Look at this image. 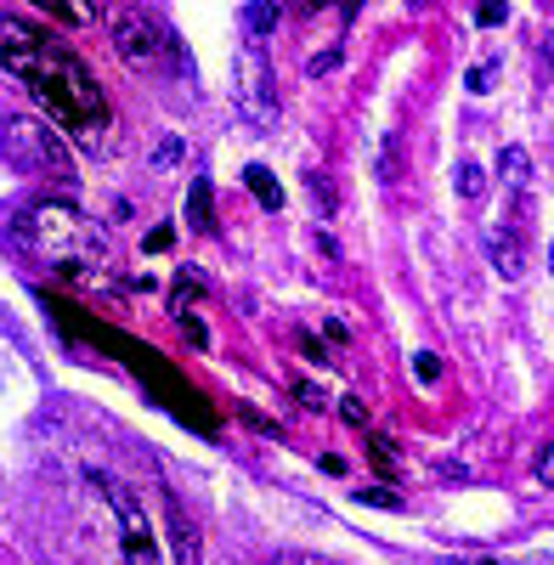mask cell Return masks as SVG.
<instances>
[{"mask_svg":"<svg viewBox=\"0 0 554 565\" xmlns=\"http://www.w3.org/2000/svg\"><path fill=\"white\" fill-rule=\"evenodd\" d=\"M0 63H7L34 90V103L68 136H79L85 148H97L108 136V97H103L97 74L79 63L74 45H63L57 34H45L29 18H0Z\"/></svg>","mask_w":554,"mask_h":565,"instance_id":"6da1fadb","label":"cell"},{"mask_svg":"<svg viewBox=\"0 0 554 565\" xmlns=\"http://www.w3.org/2000/svg\"><path fill=\"white\" fill-rule=\"evenodd\" d=\"M18 238L29 244V255H40L45 266H57L63 277H90V271H103V260H108L103 226L90 215H79L74 204H63V199H34L18 215Z\"/></svg>","mask_w":554,"mask_h":565,"instance_id":"7a4b0ae2","label":"cell"},{"mask_svg":"<svg viewBox=\"0 0 554 565\" xmlns=\"http://www.w3.org/2000/svg\"><path fill=\"white\" fill-rule=\"evenodd\" d=\"M90 487H97V492L108 498V514H114V526H119L125 565H164V554H159V537H153V521H148L142 498H136L130 487H119V481H103V476H90Z\"/></svg>","mask_w":554,"mask_h":565,"instance_id":"3957f363","label":"cell"},{"mask_svg":"<svg viewBox=\"0 0 554 565\" xmlns=\"http://www.w3.org/2000/svg\"><path fill=\"white\" fill-rule=\"evenodd\" d=\"M0 148H7V159L29 175H63L68 170V141L52 130V125H40V119H7V136H0Z\"/></svg>","mask_w":554,"mask_h":565,"instance_id":"277c9868","label":"cell"},{"mask_svg":"<svg viewBox=\"0 0 554 565\" xmlns=\"http://www.w3.org/2000/svg\"><path fill=\"white\" fill-rule=\"evenodd\" d=\"M108 40H114L119 63L142 68V74L159 68L164 52H170V29H164L148 7H125V12H114V18H108Z\"/></svg>","mask_w":554,"mask_h":565,"instance_id":"5b68a950","label":"cell"},{"mask_svg":"<svg viewBox=\"0 0 554 565\" xmlns=\"http://www.w3.org/2000/svg\"><path fill=\"white\" fill-rule=\"evenodd\" d=\"M233 97H238V114L255 125V130H271L277 125V90H271V63L260 45H244L238 63H233Z\"/></svg>","mask_w":554,"mask_h":565,"instance_id":"8992f818","label":"cell"},{"mask_svg":"<svg viewBox=\"0 0 554 565\" xmlns=\"http://www.w3.org/2000/svg\"><path fill=\"white\" fill-rule=\"evenodd\" d=\"M481 249H487V260L498 266L503 282H521V277H526V249L515 244V226H510V221L487 226V232H481Z\"/></svg>","mask_w":554,"mask_h":565,"instance_id":"52a82bcc","label":"cell"},{"mask_svg":"<svg viewBox=\"0 0 554 565\" xmlns=\"http://www.w3.org/2000/svg\"><path fill=\"white\" fill-rule=\"evenodd\" d=\"M164 526H170V554H175V565H199L204 554H199V532H193V521L181 514V503L164 492Z\"/></svg>","mask_w":554,"mask_h":565,"instance_id":"ba28073f","label":"cell"},{"mask_svg":"<svg viewBox=\"0 0 554 565\" xmlns=\"http://www.w3.org/2000/svg\"><path fill=\"white\" fill-rule=\"evenodd\" d=\"M498 170H503V186H510V193H526V186H532V159L521 148H503Z\"/></svg>","mask_w":554,"mask_h":565,"instance_id":"9c48e42d","label":"cell"},{"mask_svg":"<svg viewBox=\"0 0 554 565\" xmlns=\"http://www.w3.org/2000/svg\"><path fill=\"white\" fill-rule=\"evenodd\" d=\"M458 193H465V199H481V193H487V170H481L476 159L458 164Z\"/></svg>","mask_w":554,"mask_h":565,"instance_id":"30bf717a","label":"cell"},{"mask_svg":"<svg viewBox=\"0 0 554 565\" xmlns=\"http://www.w3.org/2000/svg\"><path fill=\"white\" fill-rule=\"evenodd\" d=\"M532 476H537L543 487H554V441H543V447L532 452Z\"/></svg>","mask_w":554,"mask_h":565,"instance_id":"8fae6325","label":"cell"},{"mask_svg":"<svg viewBox=\"0 0 554 565\" xmlns=\"http://www.w3.org/2000/svg\"><path fill=\"white\" fill-rule=\"evenodd\" d=\"M249 186L260 193V204H266V210H277V204H284V199H277V186H271V175H266V170H249Z\"/></svg>","mask_w":554,"mask_h":565,"instance_id":"7c38bea8","label":"cell"},{"mask_svg":"<svg viewBox=\"0 0 554 565\" xmlns=\"http://www.w3.org/2000/svg\"><path fill=\"white\" fill-rule=\"evenodd\" d=\"M175 159H181V141H175V136L153 148V164H159V170H164V164H175Z\"/></svg>","mask_w":554,"mask_h":565,"instance_id":"4fadbf2b","label":"cell"},{"mask_svg":"<svg viewBox=\"0 0 554 565\" xmlns=\"http://www.w3.org/2000/svg\"><path fill=\"white\" fill-rule=\"evenodd\" d=\"M470 565H554V554H526V559H470Z\"/></svg>","mask_w":554,"mask_h":565,"instance_id":"5bb4252c","label":"cell"},{"mask_svg":"<svg viewBox=\"0 0 554 565\" xmlns=\"http://www.w3.org/2000/svg\"><path fill=\"white\" fill-rule=\"evenodd\" d=\"M244 23H249V29H271V23H277V12H271V7H249V12H244Z\"/></svg>","mask_w":554,"mask_h":565,"instance_id":"9a60e30c","label":"cell"},{"mask_svg":"<svg viewBox=\"0 0 554 565\" xmlns=\"http://www.w3.org/2000/svg\"><path fill=\"white\" fill-rule=\"evenodd\" d=\"M492 79H498V68H492V63H487V68H470V90H476V97H481V90H487Z\"/></svg>","mask_w":554,"mask_h":565,"instance_id":"2e32d148","label":"cell"},{"mask_svg":"<svg viewBox=\"0 0 554 565\" xmlns=\"http://www.w3.org/2000/svg\"><path fill=\"white\" fill-rule=\"evenodd\" d=\"M340 413H345L351 424H367V407H362L356 396H340Z\"/></svg>","mask_w":554,"mask_h":565,"instance_id":"e0dca14e","label":"cell"},{"mask_svg":"<svg viewBox=\"0 0 554 565\" xmlns=\"http://www.w3.org/2000/svg\"><path fill=\"white\" fill-rule=\"evenodd\" d=\"M334 63H340V45H334V52H317V57H311V74H329Z\"/></svg>","mask_w":554,"mask_h":565,"instance_id":"ac0fdd59","label":"cell"},{"mask_svg":"<svg viewBox=\"0 0 554 565\" xmlns=\"http://www.w3.org/2000/svg\"><path fill=\"white\" fill-rule=\"evenodd\" d=\"M204 210H210V186L199 181V186H193V221H204Z\"/></svg>","mask_w":554,"mask_h":565,"instance_id":"d6986e66","label":"cell"},{"mask_svg":"<svg viewBox=\"0 0 554 565\" xmlns=\"http://www.w3.org/2000/svg\"><path fill=\"white\" fill-rule=\"evenodd\" d=\"M289 565H340V559H322V554H289Z\"/></svg>","mask_w":554,"mask_h":565,"instance_id":"ffe728a7","label":"cell"}]
</instances>
